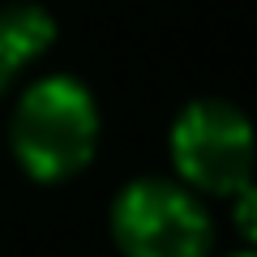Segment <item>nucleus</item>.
<instances>
[{"label": "nucleus", "instance_id": "obj_1", "mask_svg": "<svg viewBox=\"0 0 257 257\" xmlns=\"http://www.w3.org/2000/svg\"><path fill=\"white\" fill-rule=\"evenodd\" d=\"M9 146L22 172L43 184L77 176L99 146L94 94L69 73H47L30 82L13 103Z\"/></svg>", "mask_w": 257, "mask_h": 257}, {"label": "nucleus", "instance_id": "obj_2", "mask_svg": "<svg viewBox=\"0 0 257 257\" xmlns=\"http://www.w3.org/2000/svg\"><path fill=\"white\" fill-rule=\"evenodd\" d=\"M172 163L180 180L197 193L236 197L253 184L257 138L244 111L223 99H197L172 124Z\"/></svg>", "mask_w": 257, "mask_h": 257}, {"label": "nucleus", "instance_id": "obj_3", "mask_svg": "<svg viewBox=\"0 0 257 257\" xmlns=\"http://www.w3.org/2000/svg\"><path fill=\"white\" fill-rule=\"evenodd\" d=\"M111 236L124 257H206L210 219L176 180H133L111 206Z\"/></svg>", "mask_w": 257, "mask_h": 257}, {"label": "nucleus", "instance_id": "obj_4", "mask_svg": "<svg viewBox=\"0 0 257 257\" xmlns=\"http://www.w3.org/2000/svg\"><path fill=\"white\" fill-rule=\"evenodd\" d=\"M52 39L56 22L43 5H30V0L0 5V94L13 86L22 69H30L52 47Z\"/></svg>", "mask_w": 257, "mask_h": 257}, {"label": "nucleus", "instance_id": "obj_5", "mask_svg": "<svg viewBox=\"0 0 257 257\" xmlns=\"http://www.w3.org/2000/svg\"><path fill=\"white\" fill-rule=\"evenodd\" d=\"M236 227L248 244H257V184H244L236 193Z\"/></svg>", "mask_w": 257, "mask_h": 257}, {"label": "nucleus", "instance_id": "obj_6", "mask_svg": "<svg viewBox=\"0 0 257 257\" xmlns=\"http://www.w3.org/2000/svg\"><path fill=\"white\" fill-rule=\"evenodd\" d=\"M236 257H257V253H236Z\"/></svg>", "mask_w": 257, "mask_h": 257}]
</instances>
